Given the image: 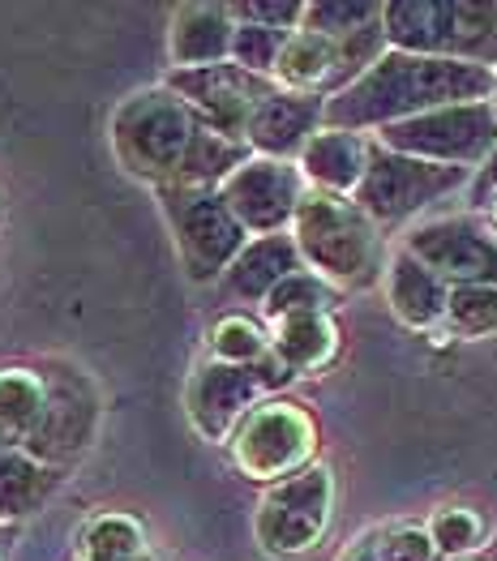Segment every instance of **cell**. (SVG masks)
Listing matches in <instances>:
<instances>
[{"label":"cell","mask_w":497,"mask_h":561,"mask_svg":"<svg viewBox=\"0 0 497 561\" xmlns=\"http://www.w3.org/2000/svg\"><path fill=\"white\" fill-rule=\"evenodd\" d=\"M489 94H494V69L485 65L411 56L391 47L361 82L326 99V129L377 134L451 103H481Z\"/></svg>","instance_id":"6da1fadb"},{"label":"cell","mask_w":497,"mask_h":561,"mask_svg":"<svg viewBox=\"0 0 497 561\" xmlns=\"http://www.w3.org/2000/svg\"><path fill=\"white\" fill-rule=\"evenodd\" d=\"M296 249L305 271H314L339 291H361L386 279V240L382 228L357 206V197L309 188L296 219H292Z\"/></svg>","instance_id":"7a4b0ae2"},{"label":"cell","mask_w":497,"mask_h":561,"mask_svg":"<svg viewBox=\"0 0 497 561\" xmlns=\"http://www.w3.org/2000/svg\"><path fill=\"white\" fill-rule=\"evenodd\" d=\"M197 125H202L197 112L184 103L181 94L168 91L159 82V87H142V91L125 94L116 103L108 138H112V150H116V163L134 181L163 188L177 185Z\"/></svg>","instance_id":"3957f363"},{"label":"cell","mask_w":497,"mask_h":561,"mask_svg":"<svg viewBox=\"0 0 497 561\" xmlns=\"http://www.w3.org/2000/svg\"><path fill=\"white\" fill-rule=\"evenodd\" d=\"M382 26L395 51L497 69V0H386Z\"/></svg>","instance_id":"277c9868"},{"label":"cell","mask_w":497,"mask_h":561,"mask_svg":"<svg viewBox=\"0 0 497 561\" xmlns=\"http://www.w3.org/2000/svg\"><path fill=\"white\" fill-rule=\"evenodd\" d=\"M159 210L172 228L177 253H181L184 275L193 283H215L231 271L240 249L253 240L245 224L231 215L219 188H189V185H163L155 188Z\"/></svg>","instance_id":"5b68a950"},{"label":"cell","mask_w":497,"mask_h":561,"mask_svg":"<svg viewBox=\"0 0 497 561\" xmlns=\"http://www.w3.org/2000/svg\"><path fill=\"white\" fill-rule=\"evenodd\" d=\"M231 463L253 484H283L305 468H314L317 424L314 416L292 399H267L258 403L240 428L227 437Z\"/></svg>","instance_id":"8992f818"},{"label":"cell","mask_w":497,"mask_h":561,"mask_svg":"<svg viewBox=\"0 0 497 561\" xmlns=\"http://www.w3.org/2000/svg\"><path fill=\"white\" fill-rule=\"evenodd\" d=\"M292 369L279 360V356H267L262 365H224V360H202L193 374H189V386H184V412L193 428L206 437V442H227L240 421L258 408L274 399L287 381H292Z\"/></svg>","instance_id":"52a82bcc"},{"label":"cell","mask_w":497,"mask_h":561,"mask_svg":"<svg viewBox=\"0 0 497 561\" xmlns=\"http://www.w3.org/2000/svg\"><path fill=\"white\" fill-rule=\"evenodd\" d=\"M335 518V471L314 463L301 476L271 484L253 511V540L267 558L296 561L314 553Z\"/></svg>","instance_id":"ba28073f"},{"label":"cell","mask_w":497,"mask_h":561,"mask_svg":"<svg viewBox=\"0 0 497 561\" xmlns=\"http://www.w3.org/2000/svg\"><path fill=\"white\" fill-rule=\"evenodd\" d=\"M472 172L467 168H442V163H425L399 150H386L373 141L369 154V172L357 188V206L386 232V228H404L416 215H425L433 202L451 197L459 188H467Z\"/></svg>","instance_id":"9c48e42d"},{"label":"cell","mask_w":497,"mask_h":561,"mask_svg":"<svg viewBox=\"0 0 497 561\" xmlns=\"http://www.w3.org/2000/svg\"><path fill=\"white\" fill-rule=\"evenodd\" d=\"M373 141L386 146V150L411 154V159H425V163L476 172L497 150L494 103L489 99H481V103H451V107L425 112L416 121H404V125L377 129Z\"/></svg>","instance_id":"30bf717a"},{"label":"cell","mask_w":497,"mask_h":561,"mask_svg":"<svg viewBox=\"0 0 497 561\" xmlns=\"http://www.w3.org/2000/svg\"><path fill=\"white\" fill-rule=\"evenodd\" d=\"M429 271H438L451 287L489 283L497 287V228L481 215H438L416 224L404 240Z\"/></svg>","instance_id":"8fae6325"},{"label":"cell","mask_w":497,"mask_h":561,"mask_svg":"<svg viewBox=\"0 0 497 561\" xmlns=\"http://www.w3.org/2000/svg\"><path fill=\"white\" fill-rule=\"evenodd\" d=\"M163 87L181 94L184 103L197 112V121H206L211 129H219L231 141H245L253 112L279 91V82L258 78V73H249L231 60L206 65V69H172Z\"/></svg>","instance_id":"7c38bea8"},{"label":"cell","mask_w":497,"mask_h":561,"mask_svg":"<svg viewBox=\"0 0 497 561\" xmlns=\"http://www.w3.org/2000/svg\"><path fill=\"white\" fill-rule=\"evenodd\" d=\"M219 193L231 206V215L245 224V232L274 236L292 232V219H296V210L309 193V181H305L301 163L249 154V163H240L219 185Z\"/></svg>","instance_id":"4fadbf2b"},{"label":"cell","mask_w":497,"mask_h":561,"mask_svg":"<svg viewBox=\"0 0 497 561\" xmlns=\"http://www.w3.org/2000/svg\"><path fill=\"white\" fill-rule=\"evenodd\" d=\"M94 421H99V399H94L91 381L74 369H56L47 374V416L22 450L35 455L52 471H65L91 446Z\"/></svg>","instance_id":"5bb4252c"},{"label":"cell","mask_w":497,"mask_h":561,"mask_svg":"<svg viewBox=\"0 0 497 561\" xmlns=\"http://www.w3.org/2000/svg\"><path fill=\"white\" fill-rule=\"evenodd\" d=\"M326 129V99L317 94H296V91H279L253 112L249 121V134L245 146L262 159H287L296 163L305 154V146Z\"/></svg>","instance_id":"9a60e30c"},{"label":"cell","mask_w":497,"mask_h":561,"mask_svg":"<svg viewBox=\"0 0 497 561\" xmlns=\"http://www.w3.org/2000/svg\"><path fill=\"white\" fill-rule=\"evenodd\" d=\"M386 300L391 313L411 330L447 327V305H451V283L438 271H429L416 253L395 249L386 262Z\"/></svg>","instance_id":"2e32d148"},{"label":"cell","mask_w":497,"mask_h":561,"mask_svg":"<svg viewBox=\"0 0 497 561\" xmlns=\"http://www.w3.org/2000/svg\"><path fill=\"white\" fill-rule=\"evenodd\" d=\"M236 13L231 4H181L168 26V56L172 69H206L231 60Z\"/></svg>","instance_id":"e0dca14e"},{"label":"cell","mask_w":497,"mask_h":561,"mask_svg":"<svg viewBox=\"0 0 497 561\" xmlns=\"http://www.w3.org/2000/svg\"><path fill=\"white\" fill-rule=\"evenodd\" d=\"M296 271H305V257L296 249V236L292 232L253 236L240 249V257L231 262V271L224 275V287L236 300H245V305H267V296L283 279H292Z\"/></svg>","instance_id":"ac0fdd59"},{"label":"cell","mask_w":497,"mask_h":561,"mask_svg":"<svg viewBox=\"0 0 497 561\" xmlns=\"http://www.w3.org/2000/svg\"><path fill=\"white\" fill-rule=\"evenodd\" d=\"M369 154H373V138L348 134V129H321L305 146V154L296 163H301L309 188L339 193V197H357L364 172H369Z\"/></svg>","instance_id":"d6986e66"},{"label":"cell","mask_w":497,"mask_h":561,"mask_svg":"<svg viewBox=\"0 0 497 561\" xmlns=\"http://www.w3.org/2000/svg\"><path fill=\"white\" fill-rule=\"evenodd\" d=\"M271 352L292 374H317L339 356V327L330 313H301L287 322H274Z\"/></svg>","instance_id":"ffe728a7"},{"label":"cell","mask_w":497,"mask_h":561,"mask_svg":"<svg viewBox=\"0 0 497 561\" xmlns=\"http://www.w3.org/2000/svg\"><path fill=\"white\" fill-rule=\"evenodd\" d=\"M47 416V374L26 365H0V433L9 446H26Z\"/></svg>","instance_id":"44dd1931"},{"label":"cell","mask_w":497,"mask_h":561,"mask_svg":"<svg viewBox=\"0 0 497 561\" xmlns=\"http://www.w3.org/2000/svg\"><path fill=\"white\" fill-rule=\"evenodd\" d=\"M60 471H52L26 450H0V523H22L52 497Z\"/></svg>","instance_id":"7402d4cb"},{"label":"cell","mask_w":497,"mask_h":561,"mask_svg":"<svg viewBox=\"0 0 497 561\" xmlns=\"http://www.w3.org/2000/svg\"><path fill=\"white\" fill-rule=\"evenodd\" d=\"M339 561H442L429 531L416 523H386V527H369L357 536Z\"/></svg>","instance_id":"603a6c76"},{"label":"cell","mask_w":497,"mask_h":561,"mask_svg":"<svg viewBox=\"0 0 497 561\" xmlns=\"http://www.w3.org/2000/svg\"><path fill=\"white\" fill-rule=\"evenodd\" d=\"M146 531L129 515H99L82 531L78 561H137L146 553Z\"/></svg>","instance_id":"cb8c5ba5"},{"label":"cell","mask_w":497,"mask_h":561,"mask_svg":"<svg viewBox=\"0 0 497 561\" xmlns=\"http://www.w3.org/2000/svg\"><path fill=\"white\" fill-rule=\"evenodd\" d=\"M339 305V287H330V283L314 275V271H296L292 279H283L274 287L271 296H267V305H262V313L274 322H287V318H301V313H330Z\"/></svg>","instance_id":"d4e9b609"},{"label":"cell","mask_w":497,"mask_h":561,"mask_svg":"<svg viewBox=\"0 0 497 561\" xmlns=\"http://www.w3.org/2000/svg\"><path fill=\"white\" fill-rule=\"evenodd\" d=\"M271 356V330L245 313H227L211 327V360L224 365H262Z\"/></svg>","instance_id":"484cf974"},{"label":"cell","mask_w":497,"mask_h":561,"mask_svg":"<svg viewBox=\"0 0 497 561\" xmlns=\"http://www.w3.org/2000/svg\"><path fill=\"white\" fill-rule=\"evenodd\" d=\"M425 531H429V540H433L438 558L459 561V558H472V553L485 545L489 523L476 515L472 506H442L438 515L425 523Z\"/></svg>","instance_id":"4316f807"},{"label":"cell","mask_w":497,"mask_h":561,"mask_svg":"<svg viewBox=\"0 0 497 561\" xmlns=\"http://www.w3.org/2000/svg\"><path fill=\"white\" fill-rule=\"evenodd\" d=\"M447 330L454 339H489V334H497V287H489V283L451 287Z\"/></svg>","instance_id":"83f0119b"},{"label":"cell","mask_w":497,"mask_h":561,"mask_svg":"<svg viewBox=\"0 0 497 561\" xmlns=\"http://www.w3.org/2000/svg\"><path fill=\"white\" fill-rule=\"evenodd\" d=\"M382 9L386 4H377V0H314V4H305V31L348 39L364 26L382 22Z\"/></svg>","instance_id":"f1b7e54d"},{"label":"cell","mask_w":497,"mask_h":561,"mask_svg":"<svg viewBox=\"0 0 497 561\" xmlns=\"http://www.w3.org/2000/svg\"><path fill=\"white\" fill-rule=\"evenodd\" d=\"M287 47V31H271V26H258V22H236V39H231V65L258 73V78H271L279 69V56Z\"/></svg>","instance_id":"f546056e"},{"label":"cell","mask_w":497,"mask_h":561,"mask_svg":"<svg viewBox=\"0 0 497 561\" xmlns=\"http://www.w3.org/2000/svg\"><path fill=\"white\" fill-rule=\"evenodd\" d=\"M236 22H258V26H271V31H301L305 26V4L296 0H245V4H231Z\"/></svg>","instance_id":"4dcf8cb0"},{"label":"cell","mask_w":497,"mask_h":561,"mask_svg":"<svg viewBox=\"0 0 497 561\" xmlns=\"http://www.w3.org/2000/svg\"><path fill=\"white\" fill-rule=\"evenodd\" d=\"M494 202H497V150L472 172V181H467V210L472 215H489Z\"/></svg>","instance_id":"1f68e13d"},{"label":"cell","mask_w":497,"mask_h":561,"mask_svg":"<svg viewBox=\"0 0 497 561\" xmlns=\"http://www.w3.org/2000/svg\"><path fill=\"white\" fill-rule=\"evenodd\" d=\"M13 545H18V527L13 523H0V561L13 558Z\"/></svg>","instance_id":"d6a6232c"},{"label":"cell","mask_w":497,"mask_h":561,"mask_svg":"<svg viewBox=\"0 0 497 561\" xmlns=\"http://www.w3.org/2000/svg\"><path fill=\"white\" fill-rule=\"evenodd\" d=\"M489 103H494V116H497V69H494V94H489Z\"/></svg>","instance_id":"836d02e7"},{"label":"cell","mask_w":497,"mask_h":561,"mask_svg":"<svg viewBox=\"0 0 497 561\" xmlns=\"http://www.w3.org/2000/svg\"><path fill=\"white\" fill-rule=\"evenodd\" d=\"M137 561H163V558H159V553H150V549H146V553H142V558H137Z\"/></svg>","instance_id":"e575fe53"},{"label":"cell","mask_w":497,"mask_h":561,"mask_svg":"<svg viewBox=\"0 0 497 561\" xmlns=\"http://www.w3.org/2000/svg\"><path fill=\"white\" fill-rule=\"evenodd\" d=\"M459 561H476V558H459Z\"/></svg>","instance_id":"d590c367"}]
</instances>
